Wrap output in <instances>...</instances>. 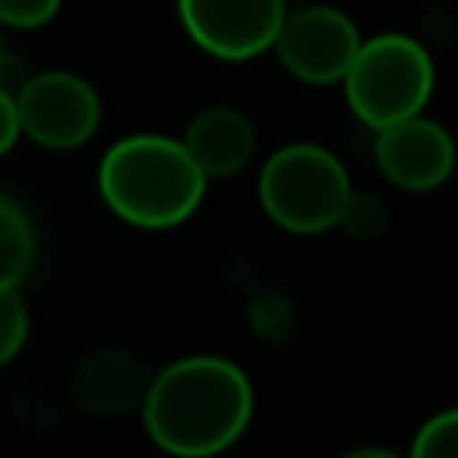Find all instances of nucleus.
<instances>
[{"instance_id":"1","label":"nucleus","mask_w":458,"mask_h":458,"mask_svg":"<svg viewBox=\"0 0 458 458\" xmlns=\"http://www.w3.org/2000/svg\"><path fill=\"white\" fill-rule=\"evenodd\" d=\"M140 411L147 437L165 454L211 458L243 437L254 415V386L222 354H186L150 376Z\"/></svg>"},{"instance_id":"2","label":"nucleus","mask_w":458,"mask_h":458,"mask_svg":"<svg viewBox=\"0 0 458 458\" xmlns=\"http://www.w3.org/2000/svg\"><path fill=\"white\" fill-rule=\"evenodd\" d=\"M97 190L122 222L140 229H172L200 208L208 175L193 165L182 140L136 132L104 150Z\"/></svg>"},{"instance_id":"3","label":"nucleus","mask_w":458,"mask_h":458,"mask_svg":"<svg viewBox=\"0 0 458 458\" xmlns=\"http://www.w3.org/2000/svg\"><path fill=\"white\" fill-rule=\"evenodd\" d=\"M437 86L429 50L401 32H383L361 39L347 75L344 97L358 122L369 129H386L401 118L422 114Z\"/></svg>"},{"instance_id":"4","label":"nucleus","mask_w":458,"mask_h":458,"mask_svg":"<svg viewBox=\"0 0 458 458\" xmlns=\"http://www.w3.org/2000/svg\"><path fill=\"white\" fill-rule=\"evenodd\" d=\"M351 193L344 161L318 143H286L265 157L258 175V200L265 215L297 236L326 233L336 225Z\"/></svg>"},{"instance_id":"5","label":"nucleus","mask_w":458,"mask_h":458,"mask_svg":"<svg viewBox=\"0 0 458 458\" xmlns=\"http://www.w3.org/2000/svg\"><path fill=\"white\" fill-rule=\"evenodd\" d=\"M21 136L47 150H75L100 129V97L97 89L64 68H50L21 79L14 89Z\"/></svg>"},{"instance_id":"6","label":"nucleus","mask_w":458,"mask_h":458,"mask_svg":"<svg viewBox=\"0 0 458 458\" xmlns=\"http://www.w3.org/2000/svg\"><path fill=\"white\" fill-rule=\"evenodd\" d=\"M361 47L358 25L329 4H304L283 14L272 50L279 64L311 86H333L344 82L354 54Z\"/></svg>"},{"instance_id":"7","label":"nucleus","mask_w":458,"mask_h":458,"mask_svg":"<svg viewBox=\"0 0 458 458\" xmlns=\"http://www.w3.org/2000/svg\"><path fill=\"white\" fill-rule=\"evenodd\" d=\"M286 0H179L186 36L218 61H250L272 50Z\"/></svg>"},{"instance_id":"8","label":"nucleus","mask_w":458,"mask_h":458,"mask_svg":"<svg viewBox=\"0 0 458 458\" xmlns=\"http://www.w3.org/2000/svg\"><path fill=\"white\" fill-rule=\"evenodd\" d=\"M376 165L394 186L408 193H429L451 179L458 147L440 122L411 114L376 129Z\"/></svg>"},{"instance_id":"9","label":"nucleus","mask_w":458,"mask_h":458,"mask_svg":"<svg viewBox=\"0 0 458 458\" xmlns=\"http://www.w3.org/2000/svg\"><path fill=\"white\" fill-rule=\"evenodd\" d=\"M150 372L140 354L125 347H97L82 354L72 369L68 394L79 411L93 419H118L143 404Z\"/></svg>"},{"instance_id":"10","label":"nucleus","mask_w":458,"mask_h":458,"mask_svg":"<svg viewBox=\"0 0 458 458\" xmlns=\"http://www.w3.org/2000/svg\"><path fill=\"white\" fill-rule=\"evenodd\" d=\"M182 147L208 179H229L250 165L258 132L240 107L215 104L190 118L182 132Z\"/></svg>"},{"instance_id":"11","label":"nucleus","mask_w":458,"mask_h":458,"mask_svg":"<svg viewBox=\"0 0 458 458\" xmlns=\"http://www.w3.org/2000/svg\"><path fill=\"white\" fill-rule=\"evenodd\" d=\"M36 261V229L25 208L0 193V286H21Z\"/></svg>"},{"instance_id":"12","label":"nucleus","mask_w":458,"mask_h":458,"mask_svg":"<svg viewBox=\"0 0 458 458\" xmlns=\"http://www.w3.org/2000/svg\"><path fill=\"white\" fill-rule=\"evenodd\" d=\"M336 225H340L351 240H376V236H383L386 225H390V208H386L383 197L351 186V193H347V200H344V208H340Z\"/></svg>"},{"instance_id":"13","label":"nucleus","mask_w":458,"mask_h":458,"mask_svg":"<svg viewBox=\"0 0 458 458\" xmlns=\"http://www.w3.org/2000/svg\"><path fill=\"white\" fill-rule=\"evenodd\" d=\"M408 458H458V408L429 415L419 426Z\"/></svg>"},{"instance_id":"14","label":"nucleus","mask_w":458,"mask_h":458,"mask_svg":"<svg viewBox=\"0 0 458 458\" xmlns=\"http://www.w3.org/2000/svg\"><path fill=\"white\" fill-rule=\"evenodd\" d=\"M29 340V308L18 286H0V365L14 361Z\"/></svg>"},{"instance_id":"15","label":"nucleus","mask_w":458,"mask_h":458,"mask_svg":"<svg viewBox=\"0 0 458 458\" xmlns=\"http://www.w3.org/2000/svg\"><path fill=\"white\" fill-rule=\"evenodd\" d=\"M61 11V0H0V25L39 29Z\"/></svg>"},{"instance_id":"16","label":"nucleus","mask_w":458,"mask_h":458,"mask_svg":"<svg viewBox=\"0 0 458 458\" xmlns=\"http://www.w3.org/2000/svg\"><path fill=\"white\" fill-rule=\"evenodd\" d=\"M18 136H21V122H18L14 93L7 86H0V157L18 143Z\"/></svg>"},{"instance_id":"17","label":"nucleus","mask_w":458,"mask_h":458,"mask_svg":"<svg viewBox=\"0 0 458 458\" xmlns=\"http://www.w3.org/2000/svg\"><path fill=\"white\" fill-rule=\"evenodd\" d=\"M340 458H408V454H401L394 447H383V444H365V447H354V451H347Z\"/></svg>"},{"instance_id":"18","label":"nucleus","mask_w":458,"mask_h":458,"mask_svg":"<svg viewBox=\"0 0 458 458\" xmlns=\"http://www.w3.org/2000/svg\"><path fill=\"white\" fill-rule=\"evenodd\" d=\"M0 29H4V25H0ZM0 54H4V43H0Z\"/></svg>"}]
</instances>
